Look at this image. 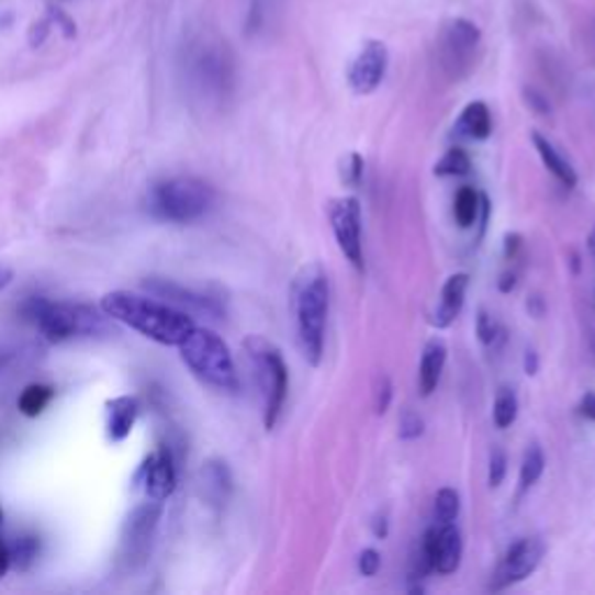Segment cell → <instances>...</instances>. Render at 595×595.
Returning a JSON list of instances; mask_svg holds the SVG:
<instances>
[{
  "mask_svg": "<svg viewBox=\"0 0 595 595\" xmlns=\"http://www.w3.org/2000/svg\"><path fill=\"white\" fill-rule=\"evenodd\" d=\"M330 312V280L322 263H307L298 270L291 284V314L295 340L303 359L319 368L326 349V328Z\"/></svg>",
  "mask_w": 595,
  "mask_h": 595,
  "instance_id": "1",
  "label": "cell"
},
{
  "mask_svg": "<svg viewBox=\"0 0 595 595\" xmlns=\"http://www.w3.org/2000/svg\"><path fill=\"white\" fill-rule=\"evenodd\" d=\"M101 307L110 319L122 322L149 337V340L166 347H180L195 328L187 312L172 307L170 303L161 301V298H147L131 291H112L103 298Z\"/></svg>",
  "mask_w": 595,
  "mask_h": 595,
  "instance_id": "2",
  "label": "cell"
},
{
  "mask_svg": "<svg viewBox=\"0 0 595 595\" xmlns=\"http://www.w3.org/2000/svg\"><path fill=\"white\" fill-rule=\"evenodd\" d=\"M245 356L249 361L256 389L263 405V426L272 430L282 419V412L289 398V366L280 347L266 340L263 335L245 337Z\"/></svg>",
  "mask_w": 595,
  "mask_h": 595,
  "instance_id": "3",
  "label": "cell"
},
{
  "mask_svg": "<svg viewBox=\"0 0 595 595\" xmlns=\"http://www.w3.org/2000/svg\"><path fill=\"white\" fill-rule=\"evenodd\" d=\"M24 319L35 324L49 343H64L72 337H91L108 333V319L82 303H61L49 298H29L22 307Z\"/></svg>",
  "mask_w": 595,
  "mask_h": 595,
  "instance_id": "4",
  "label": "cell"
},
{
  "mask_svg": "<svg viewBox=\"0 0 595 595\" xmlns=\"http://www.w3.org/2000/svg\"><path fill=\"white\" fill-rule=\"evenodd\" d=\"M180 353L189 370L207 386L222 393L240 391V377H237L233 353L216 333L195 326L180 345Z\"/></svg>",
  "mask_w": 595,
  "mask_h": 595,
  "instance_id": "5",
  "label": "cell"
},
{
  "mask_svg": "<svg viewBox=\"0 0 595 595\" xmlns=\"http://www.w3.org/2000/svg\"><path fill=\"white\" fill-rule=\"evenodd\" d=\"M214 198V189L201 177H170L151 187L149 212L168 224H191L212 210Z\"/></svg>",
  "mask_w": 595,
  "mask_h": 595,
  "instance_id": "6",
  "label": "cell"
},
{
  "mask_svg": "<svg viewBox=\"0 0 595 595\" xmlns=\"http://www.w3.org/2000/svg\"><path fill=\"white\" fill-rule=\"evenodd\" d=\"M328 224L337 249L345 261L359 272H366V251H363V210L356 195L333 198L328 203Z\"/></svg>",
  "mask_w": 595,
  "mask_h": 595,
  "instance_id": "7",
  "label": "cell"
},
{
  "mask_svg": "<svg viewBox=\"0 0 595 595\" xmlns=\"http://www.w3.org/2000/svg\"><path fill=\"white\" fill-rule=\"evenodd\" d=\"M545 540L542 538H519L517 542H512L505 553L501 557L498 565H495L491 574V591H505L514 584L526 582L530 574L540 568L545 559Z\"/></svg>",
  "mask_w": 595,
  "mask_h": 595,
  "instance_id": "8",
  "label": "cell"
},
{
  "mask_svg": "<svg viewBox=\"0 0 595 595\" xmlns=\"http://www.w3.org/2000/svg\"><path fill=\"white\" fill-rule=\"evenodd\" d=\"M482 45V31L480 26L470 22V19H451L445 26L440 40V58L442 66L451 77H463L472 70L474 52Z\"/></svg>",
  "mask_w": 595,
  "mask_h": 595,
  "instance_id": "9",
  "label": "cell"
},
{
  "mask_svg": "<svg viewBox=\"0 0 595 595\" xmlns=\"http://www.w3.org/2000/svg\"><path fill=\"white\" fill-rule=\"evenodd\" d=\"M463 561V535L461 528L451 524H435L426 530L422 540V565L426 572L453 574Z\"/></svg>",
  "mask_w": 595,
  "mask_h": 595,
  "instance_id": "10",
  "label": "cell"
},
{
  "mask_svg": "<svg viewBox=\"0 0 595 595\" xmlns=\"http://www.w3.org/2000/svg\"><path fill=\"white\" fill-rule=\"evenodd\" d=\"M161 519V503H145L131 512L122 532V561L135 570L141 568L151 551V540Z\"/></svg>",
  "mask_w": 595,
  "mask_h": 595,
  "instance_id": "11",
  "label": "cell"
},
{
  "mask_svg": "<svg viewBox=\"0 0 595 595\" xmlns=\"http://www.w3.org/2000/svg\"><path fill=\"white\" fill-rule=\"evenodd\" d=\"M191 77L193 85L207 98H224L231 91L233 68L226 52L216 45H205L198 49L191 58Z\"/></svg>",
  "mask_w": 595,
  "mask_h": 595,
  "instance_id": "12",
  "label": "cell"
},
{
  "mask_svg": "<svg viewBox=\"0 0 595 595\" xmlns=\"http://www.w3.org/2000/svg\"><path fill=\"white\" fill-rule=\"evenodd\" d=\"M389 70V47L382 40H368L347 70V85L356 96H370L382 87Z\"/></svg>",
  "mask_w": 595,
  "mask_h": 595,
  "instance_id": "13",
  "label": "cell"
},
{
  "mask_svg": "<svg viewBox=\"0 0 595 595\" xmlns=\"http://www.w3.org/2000/svg\"><path fill=\"white\" fill-rule=\"evenodd\" d=\"M145 289L151 291L156 298H161V301L170 303L172 307L187 312V314L189 312L203 314V316H210V319H222V316L226 314L220 298L187 289V287L177 284L172 280H158V277H151L149 282H145Z\"/></svg>",
  "mask_w": 595,
  "mask_h": 595,
  "instance_id": "14",
  "label": "cell"
},
{
  "mask_svg": "<svg viewBox=\"0 0 595 595\" xmlns=\"http://www.w3.org/2000/svg\"><path fill=\"white\" fill-rule=\"evenodd\" d=\"M141 478L151 501L164 503L170 498L177 486V461L170 445H161L149 456L141 470Z\"/></svg>",
  "mask_w": 595,
  "mask_h": 595,
  "instance_id": "15",
  "label": "cell"
},
{
  "mask_svg": "<svg viewBox=\"0 0 595 595\" xmlns=\"http://www.w3.org/2000/svg\"><path fill=\"white\" fill-rule=\"evenodd\" d=\"M470 287V274L468 272H453L447 277L442 284L440 301L428 316V324L438 330H447L456 319H459L463 307H465V295Z\"/></svg>",
  "mask_w": 595,
  "mask_h": 595,
  "instance_id": "16",
  "label": "cell"
},
{
  "mask_svg": "<svg viewBox=\"0 0 595 595\" xmlns=\"http://www.w3.org/2000/svg\"><path fill=\"white\" fill-rule=\"evenodd\" d=\"M447 345L440 337H433V340L426 343L419 361V377H416V386H419L422 398H430V395L438 391L447 366Z\"/></svg>",
  "mask_w": 595,
  "mask_h": 595,
  "instance_id": "17",
  "label": "cell"
},
{
  "mask_svg": "<svg viewBox=\"0 0 595 595\" xmlns=\"http://www.w3.org/2000/svg\"><path fill=\"white\" fill-rule=\"evenodd\" d=\"M530 143H532L535 151H538L542 166L551 172L553 180H557L561 187L574 189L580 184L577 170L572 168V164L561 154V149L549 141V137H545L540 131H532L530 133Z\"/></svg>",
  "mask_w": 595,
  "mask_h": 595,
  "instance_id": "18",
  "label": "cell"
},
{
  "mask_svg": "<svg viewBox=\"0 0 595 595\" xmlns=\"http://www.w3.org/2000/svg\"><path fill=\"white\" fill-rule=\"evenodd\" d=\"M493 133V116L484 101H472L468 103L459 119L453 122V135L463 137V141L484 143Z\"/></svg>",
  "mask_w": 595,
  "mask_h": 595,
  "instance_id": "19",
  "label": "cell"
},
{
  "mask_svg": "<svg viewBox=\"0 0 595 595\" xmlns=\"http://www.w3.org/2000/svg\"><path fill=\"white\" fill-rule=\"evenodd\" d=\"M201 486L207 505H212L214 509H224L233 493L231 468L220 459L207 461L201 470Z\"/></svg>",
  "mask_w": 595,
  "mask_h": 595,
  "instance_id": "20",
  "label": "cell"
},
{
  "mask_svg": "<svg viewBox=\"0 0 595 595\" xmlns=\"http://www.w3.org/2000/svg\"><path fill=\"white\" fill-rule=\"evenodd\" d=\"M137 412H141V403L133 395H119V398L108 403V435L112 442H122L128 438Z\"/></svg>",
  "mask_w": 595,
  "mask_h": 595,
  "instance_id": "21",
  "label": "cell"
},
{
  "mask_svg": "<svg viewBox=\"0 0 595 595\" xmlns=\"http://www.w3.org/2000/svg\"><path fill=\"white\" fill-rule=\"evenodd\" d=\"M482 212V193L474 187H461L453 195V222L459 228L468 231L480 222Z\"/></svg>",
  "mask_w": 595,
  "mask_h": 595,
  "instance_id": "22",
  "label": "cell"
},
{
  "mask_svg": "<svg viewBox=\"0 0 595 595\" xmlns=\"http://www.w3.org/2000/svg\"><path fill=\"white\" fill-rule=\"evenodd\" d=\"M545 468H547V459H545L542 447L528 445L519 465V498L542 480Z\"/></svg>",
  "mask_w": 595,
  "mask_h": 595,
  "instance_id": "23",
  "label": "cell"
},
{
  "mask_svg": "<svg viewBox=\"0 0 595 595\" xmlns=\"http://www.w3.org/2000/svg\"><path fill=\"white\" fill-rule=\"evenodd\" d=\"M54 389L47 386V384H31L22 391V395H19V412H22L24 416H29V419H35V416L43 414L47 409V405L54 401Z\"/></svg>",
  "mask_w": 595,
  "mask_h": 595,
  "instance_id": "24",
  "label": "cell"
},
{
  "mask_svg": "<svg viewBox=\"0 0 595 595\" xmlns=\"http://www.w3.org/2000/svg\"><path fill=\"white\" fill-rule=\"evenodd\" d=\"M519 416V395L514 389L503 386L498 393H495L493 401V424L495 428H509Z\"/></svg>",
  "mask_w": 595,
  "mask_h": 595,
  "instance_id": "25",
  "label": "cell"
},
{
  "mask_svg": "<svg viewBox=\"0 0 595 595\" xmlns=\"http://www.w3.org/2000/svg\"><path fill=\"white\" fill-rule=\"evenodd\" d=\"M459 514H461V493L459 491L451 489V486H445L435 493V501H433L435 524H451V521L459 519Z\"/></svg>",
  "mask_w": 595,
  "mask_h": 595,
  "instance_id": "26",
  "label": "cell"
},
{
  "mask_svg": "<svg viewBox=\"0 0 595 595\" xmlns=\"http://www.w3.org/2000/svg\"><path fill=\"white\" fill-rule=\"evenodd\" d=\"M433 172L438 177H465L472 172V158L463 147H449Z\"/></svg>",
  "mask_w": 595,
  "mask_h": 595,
  "instance_id": "27",
  "label": "cell"
},
{
  "mask_svg": "<svg viewBox=\"0 0 595 595\" xmlns=\"http://www.w3.org/2000/svg\"><path fill=\"white\" fill-rule=\"evenodd\" d=\"M474 333H478V340L486 349H495L503 343V337H505V330H503L501 322L495 319V316L484 307L478 312V319H474Z\"/></svg>",
  "mask_w": 595,
  "mask_h": 595,
  "instance_id": "28",
  "label": "cell"
},
{
  "mask_svg": "<svg viewBox=\"0 0 595 595\" xmlns=\"http://www.w3.org/2000/svg\"><path fill=\"white\" fill-rule=\"evenodd\" d=\"M8 547H10V565L22 572L35 563L37 551H40V542L35 535H22V538H16Z\"/></svg>",
  "mask_w": 595,
  "mask_h": 595,
  "instance_id": "29",
  "label": "cell"
},
{
  "mask_svg": "<svg viewBox=\"0 0 595 595\" xmlns=\"http://www.w3.org/2000/svg\"><path fill=\"white\" fill-rule=\"evenodd\" d=\"M366 175V158L359 151L347 154L340 161V180L349 189H359Z\"/></svg>",
  "mask_w": 595,
  "mask_h": 595,
  "instance_id": "30",
  "label": "cell"
},
{
  "mask_svg": "<svg viewBox=\"0 0 595 595\" xmlns=\"http://www.w3.org/2000/svg\"><path fill=\"white\" fill-rule=\"evenodd\" d=\"M393 403V382L391 377L380 372L374 377V384H372V405H374V414L384 416L389 412Z\"/></svg>",
  "mask_w": 595,
  "mask_h": 595,
  "instance_id": "31",
  "label": "cell"
},
{
  "mask_svg": "<svg viewBox=\"0 0 595 595\" xmlns=\"http://www.w3.org/2000/svg\"><path fill=\"white\" fill-rule=\"evenodd\" d=\"M507 453L503 447H493L489 453V486L491 489H501L505 478H507Z\"/></svg>",
  "mask_w": 595,
  "mask_h": 595,
  "instance_id": "32",
  "label": "cell"
},
{
  "mask_svg": "<svg viewBox=\"0 0 595 595\" xmlns=\"http://www.w3.org/2000/svg\"><path fill=\"white\" fill-rule=\"evenodd\" d=\"M426 430V424L422 419V414H416L412 409H405L401 414V419H398V438L405 440V442H414V440H419L422 435Z\"/></svg>",
  "mask_w": 595,
  "mask_h": 595,
  "instance_id": "33",
  "label": "cell"
},
{
  "mask_svg": "<svg viewBox=\"0 0 595 595\" xmlns=\"http://www.w3.org/2000/svg\"><path fill=\"white\" fill-rule=\"evenodd\" d=\"M382 570V553L368 547L359 553V572L363 574V577H374L377 572Z\"/></svg>",
  "mask_w": 595,
  "mask_h": 595,
  "instance_id": "34",
  "label": "cell"
},
{
  "mask_svg": "<svg viewBox=\"0 0 595 595\" xmlns=\"http://www.w3.org/2000/svg\"><path fill=\"white\" fill-rule=\"evenodd\" d=\"M521 247H524V237L519 233H505V237H503L505 261H517Z\"/></svg>",
  "mask_w": 595,
  "mask_h": 595,
  "instance_id": "35",
  "label": "cell"
},
{
  "mask_svg": "<svg viewBox=\"0 0 595 595\" xmlns=\"http://www.w3.org/2000/svg\"><path fill=\"white\" fill-rule=\"evenodd\" d=\"M526 310L530 316H535V319H542L545 312H547V303H545V298L538 295V293H532L528 295V301H526Z\"/></svg>",
  "mask_w": 595,
  "mask_h": 595,
  "instance_id": "36",
  "label": "cell"
},
{
  "mask_svg": "<svg viewBox=\"0 0 595 595\" xmlns=\"http://www.w3.org/2000/svg\"><path fill=\"white\" fill-rule=\"evenodd\" d=\"M526 101L538 114H547L551 110L549 103H547V98L542 93H538V91H532V89H526Z\"/></svg>",
  "mask_w": 595,
  "mask_h": 595,
  "instance_id": "37",
  "label": "cell"
},
{
  "mask_svg": "<svg viewBox=\"0 0 595 595\" xmlns=\"http://www.w3.org/2000/svg\"><path fill=\"white\" fill-rule=\"evenodd\" d=\"M517 284H519V272L517 270H505L498 277V291L501 293H512L514 289H517Z\"/></svg>",
  "mask_w": 595,
  "mask_h": 595,
  "instance_id": "38",
  "label": "cell"
},
{
  "mask_svg": "<svg viewBox=\"0 0 595 595\" xmlns=\"http://www.w3.org/2000/svg\"><path fill=\"white\" fill-rule=\"evenodd\" d=\"M577 412H580V416H584L586 422H595V391L584 395L577 405Z\"/></svg>",
  "mask_w": 595,
  "mask_h": 595,
  "instance_id": "39",
  "label": "cell"
},
{
  "mask_svg": "<svg viewBox=\"0 0 595 595\" xmlns=\"http://www.w3.org/2000/svg\"><path fill=\"white\" fill-rule=\"evenodd\" d=\"M524 372L528 377H535V374L540 372V353L535 351V349H530V347L524 353Z\"/></svg>",
  "mask_w": 595,
  "mask_h": 595,
  "instance_id": "40",
  "label": "cell"
},
{
  "mask_svg": "<svg viewBox=\"0 0 595 595\" xmlns=\"http://www.w3.org/2000/svg\"><path fill=\"white\" fill-rule=\"evenodd\" d=\"M372 535L377 540H386V535H389V519H386V514H380V517H374L372 521Z\"/></svg>",
  "mask_w": 595,
  "mask_h": 595,
  "instance_id": "41",
  "label": "cell"
},
{
  "mask_svg": "<svg viewBox=\"0 0 595 595\" xmlns=\"http://www.w3.org/2000/svg\"><path fill=\"white\" fill-rule=\"evenodd\" d=\"M12 565H10V547H8V542L3 540V538H0V577H3V574L10 570Z\"/></svg>",
  "mask_w": 595,
  "mask_h": 595,
  "instance_id": "42",
  "label": "cell"
},
{
  "mask_svg": "<svg viewBox=\"0 0 595 595\" xmlns=\"http://www.w3.org/2000/svg\"><path fill=\"white\" fill-rule=\"evenodd\" d=\"M14 280V272L8 266H0V291L5 287H10V282Z\"/></svg>",
  "mask_w": 595,
  "mask_h": 595,
  "instance_id": "43",
  "label": "cell"
},
{
  "mask_svg": "<svg viewBox=\"0 0 595 595\" xmlns=\"http://www.w3.org/2000/svg\"><path fill=\"white\" fill-rule=\"evenodd\" d=\"M586 249H588V254H591V259L595 261V226L591 228V233H588V237H586Z\"/></svg>",
  "mask_w": 595,
  "mask_h": 595,
  "instance_id": "44",
  "label": "cell"
},
{
  "mask_svg": "<svg viewBox=\"0 0 595 595\" xmlns=\"http://www.w3.org/2000/svg\"><path fill=\"white\" fill-rule=\"evenodd\" d=\"M0 524H3V509H0Z\"/></svg>",
  "mask_w": 595,
  "mask_h": 595,
  "instance_id": "45",
  "label": "cell"
}]
</instances>
